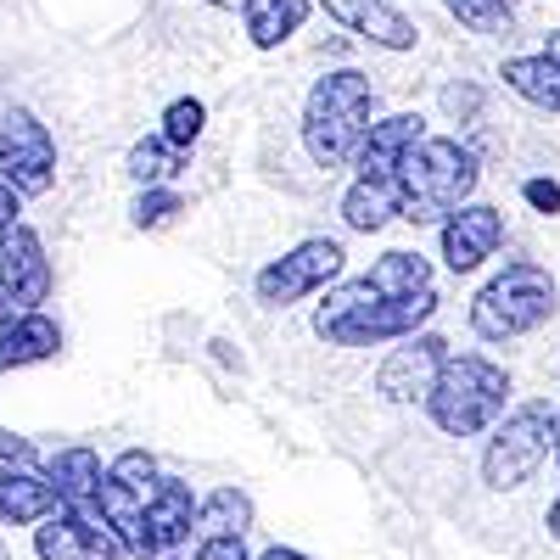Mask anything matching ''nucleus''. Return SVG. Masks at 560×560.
<instances>
[{
  "label": "nucleus",
  "instance_id": "nucleus-1",
  "mask_svg": "<svg viewBox=\"0 0 560 560\" xmlns=\"http://www.w3.org/2000/svg\"><path fill=\"white\" fill-rule=\"evenodd\" d=\"M477 152L448 135H427L398 168V219L409 224H443L465 197L477 191Z\"/></svg>",
  "mask_w": 560,
  "mask_h": 560
},
{
  "label": "nucleus",
  "instance_id": "nucleus-2",
  "mask_svg": "<svg viewBox=\"0 0 560 560\" xmlns=\"http://www.w3.org/2000/svg\"><path fill=\"white\" fill-rule=\"evenodd\" d=\"M370 113H376V90L359 68H331L314 90H308V107H303V147L319 168H342L353 163L359 140L370 129Z\"/></svg>",
  "mask_w": 560,
  "mask_h": 560
},
{
  "label": "nucleus",
  "instance_id": "nucleus-3",
  "mask_svg": "<svg viewBox=\"0 0 560 560\" xmlns=\"http://www.w3.org/2000/svg\"><path fill=\"white\" fill-rule=\"evenodd\" d=\"M504 398H510V376L482 359V353H448L443 364V376L427 398V415L438 420V432L448 438H477L488 427H499V415H504Z\"/></svg>",
  "mask_w": 560,
  "mask_h": 560
},
{
  "label": "nucleus",
  "instance_id": "nucleus-4",
  "mask_svg": "<svg viewBox=\"0 0 560 560\" xmlns=\"http://www.w3.org/2000/svg\"><path fill=\"white\" fill-rule=\"evenodd\" d=\"M555 314V280L544 264L533 258H510L488 287L471 303V331L482 342H510V337H527Z\"/></svg>",
  "mask_w": 560,
  "mask_h": 560
},
{
  "label": "nucleus",
  "instance_id": "nucleus-5",
  "mask_svg": "<svg viewBox=\"0 0 560 560\" xmlns=\"http://www.w3.org/2000/svg\"><path fill=\"white\" fill-rule=\"evenodd\" d=\"M555 448V409L549 404H522V409H510L493 438H488V454H482V482L493 493H510V488H522L538 465L549 459Z\"/></svg>",
  "mask_w": 560,
  "mask_h": 560
},
{
  "label": "nucleus",
  "instance_id": "nucleus-6",
  "mask_svg": "<svg viewBox=\"0 0 560 560\" xmlns=\"http://www.w3.org/2000/svg\"><path fill=\"white\" fill-rule=\"evenodd\" d=\"M0 179L18 197H39L57 185V140L28 107H12L0 118Z\"/></svg>",
  "mask_w": 560,
  "mask_h": 560
},
{
  "label": "nucleus",
  "instance_id": "nucleus-7",
  "mask_svg": "<svg viewBox=\"0 0 560 560\" xmlns=\"http://www.w3.org/2000/svg\"><path fill=\"white\" fill-rule=\"evenodd\" d=\"M337 275H342V247L314 236V242L292 247L287 258L264 264L258 280H253V292H258L264 308H292V303H303L308 292H319L325 280H337Z\"/></svg>",
  "mask_w": 560,
  "mask_h": 560
},
{
  "label": "nucleus",
  "instance_id": "nucleus-8",
  "mask_svg": "<svg viewBox=\"0 0 560 560\" xmlns=\"http://www.w3.org/2000/svg\"><path fill=\"white\" fill-rule=\"evenodd\" d=\"M39 560H118L124 544L113 538V527L96 516V504H62L57 516H45L34 533Z\"/></svg>",
  "mask_w": 560,
  "mask_h": 560
},
{
  "label": "nucleus",
  "instance_id": "nucleus-9",
  "mask_svg": "<svg viewBox=\"0 0 560 560\" xmlns=\"http://www.w3.org/2000/svg\"><path fill=\"white\" fill-rule=\"evenodd\" d=\"M443 364H448V342L432 337V331H415L404 337V348H393L376 370V393L393 398V404H427L438 376H443Z\"/></svg>",
  "mask_w": 560,
  "mask_h": 560
},
{
  "label": "nucleus",
  "instance_id": "nucleus-10",
  "mask_svg": "<svg viewBox=\"0 0 560 560\" xmlns=\"http://www.w3.org/2000/svg\"><path fill=\"white\" fill-rule=\"evenodd\" d=\"M0 287L18 303V314H34L51 298V258H45V242L28 224H12L7 236H0Z\"/></svg>",
  "mask_w": 560,
  "mask_h": 560
},
{
  "label": "nucleus",
  "instance_id": "nucleus-11",
  "mask_svg": "<svg viewBox=\"0 0 560 560\" xmlns=\"http://www.w3.org/2000/svg\"><path fill=\"white\" fill-rule=\"evenodd\" d=\"M504 242V213L488 202H465L443 219V264L454 275H471L477 264H488Z\"/></svg>",
  "mask_w": 560,
  "mask_h": 560
},
{
  "label": "nucleus",
  "instance_id": "nucleus-12",
  "mask_svg": "<svg viewBox=\"0 0 560 560\" xmlns=\"http://www.w3.org/2000/svg\"><path fill=\"white\" fill-rule=\"evenodd\" d=\"M420 140H427V118L420 113H393L382 124H370L364 140H359V152H353L359 179H393L398 185V168H404V158L420 147Z\"/></svg>",
  "mask_w": 560,
  "mask_h": 560
},
{
  "label": "nucleus",
  "instance_id": "nucleus-13",
  "mask_svg": "<svg viewBox=\"0 0 560 560\" xmlns=\"http://www.w3.org/2000/svg\"><path fill=\"white\" fill-rule=\"evenodd\" d=\"M319 7H325V18H337L342 28L364 34L370 45H382V51H409L420 39V28L398 7H387V0H319Z\"/></svg>",
  "mask_w": 560,
  "mask_h": 560
},
{
  "label": "nucleus",
  "instance_id": "nucleus-14",
  "mask_svg": "<svg viewBox=\"0 0 560 560\" xmlns=\"http://www.w3.org/2000/svg\"><path fill=\"white\" fill-rule=\"evenodd\" d=\"M197 527V499H191V482H158L152 499H147V544L152 555H168L191 538Z\"/></svg>",
  "mask_w": 560,
  "mask_h": 560
},
{
  "label": "nucleus",
  "instance_id": "nucleus-15",
  "mask_svg": "<svg viewBox=\"0 0 560 560\" xmlns=\"http://www.w3.org/2000/svg\"><path fill=\"white\" fill-rule=\"evenodd\" d=\"M90 504H96V516L113 527V538L124 544V555H140V560L152 555V544H147V499H140L135 488L102 477V488H96V499H90Z\"/></svg>",
  "mask_w": 560,
  "mask_h": 560
},
{
  "label": "nucleus",
  "instance_id": "nucleus-16",
  "mask_svg": "<svg viewBox=\"0 0 560 560\" xmlns=\"http://www.w3.org/2000/svg\"><path fill=\"white\" fill-rule=\"evenodd\" d=\"M62 499L45 482V471H7L0 477V522L7 527H34L45 516H57Z\"/></svg>",
  "mask_w": 560,
  "mask_h": 560
},
{
  "label": "nucleus",
  "instance_id": "nucleus-17",
  "mask_svg": "<svg viewBox=\"0 0 560 560\" xmlns=\"http://www.w3.org/2000/svg\"><path fill=\"white\" fill-rule=\"evenodd\" d=\"M62 348V331L51 314H18L12 331H0V370H23V364H39Z\"/></svg>",
  "mask_w": 560,
  "mask_h": 560
},
{
  "label": "nucleus",
  "instance_id": "nucleus-18",
  "mask_svg": "<svg viewBox=\"0 0 560 560\" xmlns=\"http://www.w3.org/2000/svg\"><path fill=\"white\" fill-rule=\"evenodd\" d=\"M102 454L96 448H57L51 459H45V482L57 488L62 504H90L102 488Z\"/></svg>",
  "mask_w": 560,
  "mask_h": 560
},
{
  "label": "nucleus",
  "instance_id": "nucleus-19",
  "mask_svg": "<svg viewBox=\"0 0 560 560\" xmlns=\"http://www.w3.org/2000/svg\"><path fill=\"white\" fill-rule=\"evenodd\" d=\"M398 219V185L393 179H353L342 191V224L359 236H376Z\"/></svg>",
  "mask_w": 560,
  "mask_h": 560
},
{
  "label": "nucleus",
  "instance_id": "nucleus-20",
  "mask_svg": "<svg viewBox=\"0 0 560 560\" xmlns=\"http://www.w3.org/2000/svg\"><path fill=\"white\" fill-rule=\"evenodd\" d=\"M370 287H376L387 303H404V298H420V292H432V264L420 258V253H382L376 264H370Z\"/></svg>",
  "mask_w": 560,
  "mask_h": 560
},
{
  "label": "nucleus",
  "instance_id": "nucleus-21",
  "mask_svg": "<svg viewBox=\"0 0 560 560\" xmlns=\"http://www.w3.org/2000/svg\"><path fill=\"white\" fill-rule=\"evenodd\" d=\"M308 7L314 0H247V34L258 51H275V45H287L303 23H308Z\"/></svg>",
  "mask_w": 560,
  "mask_h": 560
},
{
  "label": "nucleus",
  "instance_id": "nucleus-22",
  "mask_svg": "<svg viewBox=\"0 0 560 560\" xmlns=\"http://www.w3.org/2000/svg\"><path fill=\"white\" fill-rule=\"evenodd\" d=\"M522 102H533L538 113H560V68L538 51V57H510L504 73H499Z\"/></svg>",
  "mask_w": 560,
  "mask_h": 560
},
{
  "label": "nucleus",
  "instance_id": "nucleus-23",
  "mask_svg": "<svg viewBox=\"0 0 560 560\" xmlns=\"http://www.w3.org/2000/svg\"><path fill=\"white\" fill-rule=\"evenodd\" d=\"M253 527V499L242 488H213L197 499V533L202 538H242Z\"/></svg>",
  "mask_w": 560,
  "mask_h": 560
},
{
  "label": "nucleus",
  "instance_id": "nucleus-24",
  "mask_svg": "<svg viewBox=\"0 0 560 560\" xmlns=\"http://www.w3.org/2000/svg\"><path fill=\"white\" fill-rule=\"evenodd\" d=\"M179 168H185V147H174L168 135H147L129 147V179H140V191L147 185H168Z\"/></svg>",
  "mask_w": 560,
  "mask_h": 560
},
{
  "label": "nucleus",
  "instance_id": "nucleus-25",
  "mask_svg": "<svg viewBox=\"0 0 560 560\" xmlns=\"http://www.w3.org/2000/svg\"><path fill=\"white\" fill-rule=\"evenodd\" d=\"M443 7L477 34H504L510 18H516V0H443Z\"/></svg>",
  "mask_w": 560,
  "mask_h": 560
},
{
  "label": "nucleus",
  "instance_id": "nucleus-26",
  "mask_svg": "<svg viewBox=\"0 0 560 560\" xmlns=\"http://www.w3.org/2000/svg\"><path fill=\"white\" fill-rule=\"evenodd\" d=\"M113 482H124V488H135L140 499H152V488H158V459L147 454V448H124L118 459H113V471H107Z\"/></svg>",
  "mask_w": 560,
  "mask_h": 560
},
{
  "label": "nucleus",
  "instance_id": "nucleus-27",
  "mask_svg": "<svg viewBox=\"0 0 560 560\" xmlns=\"http://www.w3.org/2000/svg\"><path fill=\"white\" fill-rule=\"evenodd\" d=\"M202 124H208V107H202L197 96H179V102L163 113V135L174 140V147H185V152H191V140L202 135Z\"/></svg>",
  "mask_w": 560,
  "mask_h": 560
},
{
  "label": "nucleus",
  "instance_id": "nucleus-28",
  "mask_svg": "<svg viewBox=\"0 0 560 560\" xmlns=\"http://www.w3.org/2000/svg\"><path fill=\"white\" fill-rule=\"evenodd\" d=\"M179 208H185L179 191H168V185H147V191L135 197V224H140V230H158V224H168Z\"/></svg>",
  "mask_w": 560,
  "mask_h": 560
},
{
  "label": "nucleus",
  "instance_id": "nucleus-29",
  "mask_svg": "<svg viewBox=\"0 0 560 560\" xmlns=\"http://www.w3.org/2000/svg\"><path fill=\"white\" fill-rule=\"evenodd\" d=\"M34 465H39L34 443H23V438H12V432H0V477H7V471H34Z\"/></svg>",
  "mask_w": 560,
  "mask_h": 560
},
{
  "label": "nucleus",
  "instance_id": "nucleus-30",
  "mask_svg": "<svg viewBox=\"0 0 560 560\" xmlns=\"http://www.w3.org/2000/svg\"><path fill=\"white\" fill-rule=\"evenodd\" d=\"M522 197H527L538 213H560V185H555V179H527Z\"/></svg>",
  "mask_w": 560,
  "mask_h": 560
},
{
  "label": "nucleus",
  "instance_id": "nucleus-31",
  "mask_svg": "<svg viewBox=\"0 0 560 560\" xmlns=\"http://www.w3.org/2000/svg\"><path fill=\"white\" fill-rule=\"evenodd\" d=\"M197 560H247V544L242 538H202Z\"/></svg>",
  "mask_w": 560,
  "mask_h": 560
},
{
  "label": "nucleus",
  "instance_id": "nucleus-32",
  "mask_svg": "<svg viewBox=\"0 0 560 560\" xmlns=\"http://www.w3.org/2000/svg\"><path fill=\"white\" fill-rule=\"evenodd\" d=\"M18 213H23V208H18V191H12L7 179H0V236H7V230L18 224Z\"/></svg>",
  "mask_w": 560,
  "mask_h": 560
},
{
  "label": "nucleus",
  "instance_id": "nucleus-33",
  "mask_svg": "<svg viewBox=\"0 0 560 560\" xmlns=\"http://www.w3.org/2000/svg\"><path fill=\"white\" fill-rule=\"evenodd\" d=\"M443 107H448L454 118H465V113L477 107V90H459V84H454V90H443Z\"/></svg>",
  "mask_w": 560,
  "mask_h": 560
},
{
  "label": "nucleus",
  "instance_id": "nucleus-34",
  "mask_svg": "<svg viewBox=\"0 0 560 560\" xmlns=\"http://www.w3.org/2000/svg\"><path fill=\"white\" fill-rule=\"evenodd\" d=\"M12 319H18V303L7 298V287H0V331H12Z\"/></svg>",
  "mask_w": 560,
  "mask_h": 560
},
{
  "label": "nucleus",
  "instance_id": "nucleus-35",
  "mask_svg": "<svg viewBox=\"0 0 560 560\" xmlns=\"http://www.w3.org/2000/svg\"><path fill=\"white\" fill-rule=\"evenodd\" d=\"M258 560H308V555H298V549H269V555H258Z\"/></svg>",
  "mask_w": 560,
  "mask_h": 560
},
{
  "label": "nucleus",
  "instance_id": "nucleus-36",
  "mask_svg": "<svg viewBox=\"0 0 560 560\" xmlns=\"http://www.w3.org/2000/svg\"><path fill=\"white\" fill-rule=\"evenodd\" d=\"M544 57H549V62L560 68V34H549V45H544Z\"/></svg>",
  "mask_w": 560,
  "mask_h": 560
},
{
  "label": "nucleus",
  "instance_id": "nucleus-37",
  "mask_svg": "<svg viewBox=\"0 0 560 560\" xmlns=\"http://www.w3.org/2000/svg\"><path fill=\"white\" fill-rule=\"evenodd\" d=\"M549 538H560V499L549 504Z\"/></svg>",
  "mask_w": 560,
  "mask_h": 560
},
{
  "label": "nucleus",
  "instance_id": "nucleus-38",
  "mask_svg": "<svg viewBox=\"0 0 560 560\" xmlns=\"http://www.w3.org/2000/svg\"><path fill=\"white\" fill-rule=\"evenodd\" d=\"M555 459H560V409H555Z\"/></svg>",
  "mask_w": 560,
  "mask_h": 560
},
{
  "label": "nucleus",
  "instance_id": "nucleus-39",
  "mask_svg": "<svg viewBox=\"0 0 560 560\" xmlns=\"http://www.w3.org/2000/svg\"><path fill=\"white\" fill-rule=\"evenodd\" d=\"M208 7H247V0H208Z\"/></svg>",
  "mask_w": 560,
  "mask_h": 560
},
{
  "label": "nucleus",
  "instance_id": "nucleus-40",
  "mask_svg": "<svg viewBox=\"0 0 560 560\" xmlns=\"http://www.w3.org/2000/svg\"><path fill=\"white\" fill-rule=\"evenodd\" d=\"M0 560H7V549H0Z\"/></svg>",
  "mask_w": 560,
  "mask_h": 560
}]
</instances>
